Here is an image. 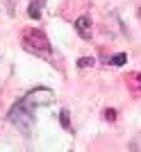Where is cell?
Instances as JSON below:
<instances>
[{
    "instance_id": "cell-1",
    "label": "cell",
    "mask_w": 141,
    "mask_h": 152,
    "mask_svg": "<svg viewBox=\"0 0 141 152\" xmlns=\"http://www.w3.org/2000/svg\"><path fill=\"white\" fill-rule=\"evenodd\" d=\"M23 48H25L27 52H32V55H39V57H50V41H48V37H46L43 30H34V27H27L25 32H23Z\"/></svg>"
},
{
    "instance_id": "cell-2",
    "label": "cell",
    "mask_w": 141,
    "mask_h": 152,
    "mask_svg": "<svg viewBox=\"0 0 141 152\" xmlns=\"http://www.w3.org/2000/svg\"><path fill=\"white\" fill-rule=\"evenodd\" d=\"M9 121H12V125L16 127V129H21L23 134H30L32 132V125H34L32 109L27 107L23 100H18L12 107V111H9Z\"/></svg>"
},
{
    "instance_id": "cell-3",
    "label": "cell",
    "mask_w": 141,
    "mask_h": 152,
    "mask_svg": "<svg viewBox=\"0 0 141 152\" xmlns=\"http://www.w3.org/2000/svg\"><path fill=\"white\" fill-rule=\"evenodd\" d=\"M23 102H25L32 111H34L37 107H48V104H52V102H55V91L46 89V86H39V89L27 91L25 98H23Z\"/></svg>"
},
{
    "instance_id": "cell-4",
    "label": "cell",
    "mask_w": 141,
    "mask_h": 152,
    "mask_svg": "<svg viewBox=\"0 0 141 152\" xmlns=\"http://www.w3.org/2000/svg\"><path fill=\"white\" fill-rule=\"evenodd\" d=\"M89 25H91V20L89 16H80V18L75 20V32L80 34V37L84 39V41H89L91 39V32H89Z\"/></svg>"
},
{
    "instance_id": "cell-5",
    "label": "cell",
    "mask_w": 141,
    "mask_h": 152,
    "mask_svg": "<svg viewBox=\"0 0 141 152\" xmlns=\"http://www.w3.org/2000/svg\"><path fill=\"white\" fill-rule=\"evenodd\" d=\"M41 9H43V0H32V2H30V7H27L30 18L39 20V18H41Z\"/></svg>"
},
{
    "instance_id": "cell-6",
    "label": "cell",
    "mask_w": 141,
    "mask_h": 152,
    "mask_svg": "<svg viewBox=\"0 0 141 152\" xmlns=\"http://www.w3.org/2000/svg\"><path fill=\"white\" fill-rule=\"evenodd\" d=\"M77 66H80V68H91V66H96V59L93 57H82V59H77Z\"/></svg>"
},
{
    "instance_id": "cell-7",
    "label": "cell",
    "mask_w": 141,
    "mask_h": 152,
    "mask_svg": "<svg viewBox=\"0 0 141 152\" xmlns=\"http://www.w3.org/2000/svg\"><path fill=\"white\" fill-rule=\"evenodd\" d=\"M125 61H128V55H125V52H118V55L112 57V64H114V66H125Z\"/></svg>"
},
{
    "instance_id": "cell-8",
    "label": "cell",
    "mask_w": 141,
    "mask_h": 152,
    "mask_svg": "<svg viewBox=\"0 0 141 152\" xmlns=\"http://www.w3.org/2000/svg\"><path fill=\"white\" fill-rule=\"evenodd\" d=\"M59 121H62V127H64V129H70V118H68V111H66V109H62Z\"/></svg>"
},
{
    "instance_id": "cell-9",
    "label": "cell",
    "mask_w": 141,
    "mask_h": 152,
    "mask_svg": "<svg viewBox=\"0 0 141 152\" xmlns=\"http://www.w3.org/2000/svg\"><path fill=\"white\" fill-rule=\"evenodd\" d=\"M105 118H107V121H114V118H116V111H114V109H105Z\"/></svg>"
},
{
    "instance_id": "cell-10",
    "label": "cell",
    "mask_w": 141,
    "mask_h": 152,
    "mask_svg": "<svg viewBox=\"0 0 141 152\" xmlns=\"http://www.w3.org/2000/svg\"><path fill=\"white\" fill-rule=\"evenodd\" d=\"M9 14H14V0H9Z\"/></svg>"
},
{
    "instance_id": "cell-11",
    "label": "cell",
    "mask_w": 141,
    "mask_h": 152,
    "mask_svg": "<svg viewBox=\"0 0 141 152\" xmlns=\"http://www.w3.org/2000/svg\"><path fill=\"white\" fill-rule=\"evenodd\" d=\"M139 16H141V7H139Z\"/></svg>"
}]
</instances>
